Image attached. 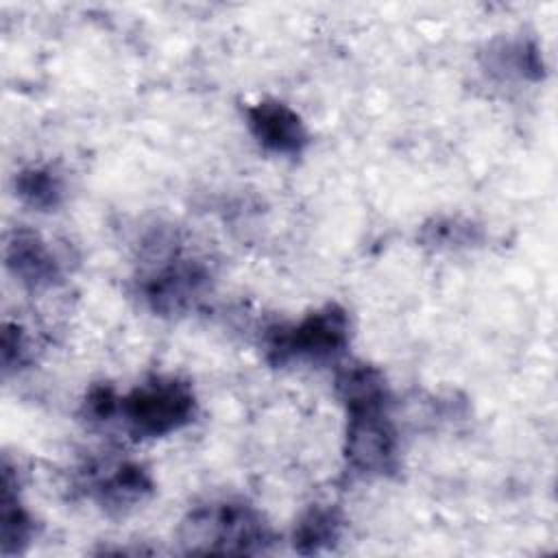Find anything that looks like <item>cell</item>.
Returning <instances> with one entry per match:
<instances>
[{
	"mask_svg": "<svg viewBox=\"0 0 558 558\" xmlns=\"http://www.w3.org/2000/svg\"><path fill=\"white\" fill-rule=\"evenodd\" d=\"M344 530V517L336 506L314 504L310 506L294 525L292 547L303 556L331 551Z\"/></svg>",
	"mask_w": 558,
	"mask_h": 558,
	"instance_id": "9",
	"label": "cell"
},
{
	"mask_svg": "<svg viewBox=\"0 0 558 558\" xmlns=\"http://www.w3.org/2000/svg\"><path fill=\"white\" fill-rule=\"evenodd\" d=\"M2 534H0V551L2 556L22 554L33 538L35 525L33 517L20 501L17 477H13V469L4 462L2 471Z\"/></svg>",
	"mask_w": 558,
	"mask_h": 558,
	"instance_id": "10",
	"label": "cell"
},
{
	"mask_svg": "<svg viewBox=\"0 0 558 558\" xmlns=\"http://www.w3.org/2000/svg\"><path fill=\"white\" fill-rule=\"evenodd\" d=\"M196 414V397L187 381L177 377H153L118 397L122 429L133 440L161 438L190 425Z\"/></svg>",
	"mask_w": 558,
	"mask_h": 558,
	"instance_id": "4",
	"label": "cell"
},
{
	"mask_svg": "<svg viewBox=\"0 0 558 558\" xmlns=\"http://www.w3.org/2000/svg\"><path fill=\"white\" fill-rule=\"evenodd\" d=\"M486 68L501 76L538 81L543 76V57L532 41H499L488 48Z\"/></svg>",
	"mask_w": 558,
	"mask_h": 558,
	"instance_id": "11",
	"label": "cell"
},
{
	"mask_svg": "<svg viewBox=\"0 0 558 558\" xmlns=\"http://www.w3.org/2000/svg\"><path fill=\"white\" fill-rule=\"evenodd\" d=\"M7 270L31 290L50 288L61 281V262L50 244L31 229H15L4 242Z\"/></svg>",
	"mask_w": 558,
	"mask_h": 558,
	"instance_id": "7",
	"label": "cell"
},
{
	"mask_svg": "<svg viewBox=\"0 0 558 558\" xmlns=\"http://www.w3.org/2000/svg\"><path fill=\"white\" fill-rule=\"evenodd\" d=\"M135 286L142 303L153 314L179 316L203 296L209 286V270L196 257L168 251L140 268Z\"/></svg>",
	"mask_w": 558,
	"mask_h": 558,
	"instance_id": "5",
	"label": "cell"
},
{
	"mask_svg": "<svg viewBox=\"0 0 558 558\" xmlns=\"http://www.w3.org/2000/svg\"><path fill=\"white\" fill-rule=\"evenodd\" d=\"M423 240L427 244L436 246H453V244H466L473 242V227L469 222H458V220H434L432 227L423 229Z\"/></svg>",
	"mask_w": 558,
	"mask_h": 558,
	"instance_id": "14",
	"label": "cell"
},
{
	"mask_svg": "<svg viewBox=\"0 0 558 558\" xmlns=\"http://www.w3.org/2000/svg\"><path fill=\"white\" fill-rule=\"evenodd\" d=\"M336 392L347 410L344 469L355 480L388 477L399 469V438L390 418V390L384 373L351 362L336 375Z\"/></svg>",
	"mask_w": 558,
	"mask_h": 558,
	"instance_id": "1",
	"label": "cell"
},
{
	"mask_svg": "<svg viewBox=\"0 0 558 558\" xmlns=\"http://www.w3.org/2000/svg\"><path fill=\"white\" fill-rule=\"evenodd\" d=\"M272 541L270 525L246 501H209L194 508L181 525L187 554H264Z\"/></svg>",
	"mask_w": 558,
	"mask_h": 558,
	"instance_id": "2",
	"label": "cell"
},
{
	"mask_svg": "<svg viewBox=\"0 0 558 558\" xmlns=\"http://www.w3.org/2000/svg\"><path fill=\"white\" fill-rule=\"evenodd\" d=\"M28 357V349H26V338L20 325L15 323H4L2 329V373L9 375L17 368H22V364Z\"/></svg>",
	"mask_w": 558,
	"mask_h": 558,
	"instance_id": "15",
	"label": "cell"
},
{
	"mask_svg": "<svg viewBox=\"0 0 558 558\" xmlns=\"http://www.w3.org/2000/svg\"><path fill=\"white\" fill-rule=\"evenodd\" d=\"M17 198L39 211L57 209L63 201V179L50 166H28L15 174Z\"/></svg>",
	"mask_w": 558,
	"mask_h": 558,
	"instance_id": "12",
	"label": "cell"
},
{
	"mask_svg": "<svg viewBox=\"0 0 558 558\" xmlns=\"http://www.w3.org/2000/svg\"><path fill=\"white\" fill-rule=\"evenodd\" d=\"M118 397L111 386H92L83 401V414L89 423H109L118 412Z\"/></svg>",
	"mask_w": 558,
	"mask_h": 558,
	"instance_id": "13",
	"label": "cell"
},
{
	"mask_svg": "<svg viewBox=\"0 0 558 558\" xmlns=\"http://www.w3.org/2000/svg\"><path fill=\"white\" fill-rule=\"evenodd\" d=\"M153 493L150 473L137 462L105 464L98 473H89L87 495L109 512H124L140 506Z\"/></svg>",
	"mask_w": 558,
	"mask_h": 558,
	"instance_id": "8",
	"label": "cell"
},
{
	"mask_svg": "<svg viewBox=\"0 0 558 558\" xmlns=\"http://www.w3.org/2000/svg\"><path fill=\"white\" fill-rule=\"evenodd\" d=\"M349 333L347 310L327 303L296 323L270 327L264 336V357L270 366L329 362L344 353Z\"/></svg>",
	"mask_w": 558,
	"mask_h": 558,
	"instance_id": "3",
	"label": "cell"
},
{
	"mask_svg": "<svg viewBox=\"0 0 558 558\" xmlns=\"http://www.w3.org/2000/svg\"><path fill=\"white\" fill-rule=\"evenodd\" d=\"M246 126L255 142L272 155L299 157L310 144V133L301 116L275 98H264L246 107Z\"/></svg>",
	"mask_w": 558,
	"mask_h": 558,
	"instance_id": "6",
	"label": "cell"
}]
</instances>
